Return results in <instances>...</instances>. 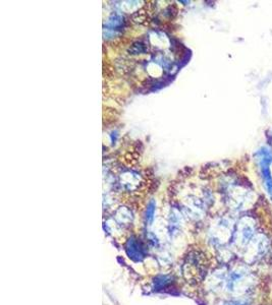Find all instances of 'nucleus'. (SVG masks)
<instances>
[{"label": "nucleus", "mask_w": 272, "mask_h": 305, "mask_svg": "<svg viewBox=\"0 0 272 305\" xmlns=\"http://www.w3.org/2000/svg\"><path fill=\"white\" fill-rule=\"evenodd\" d=\"M235 235L240 245L248 247L256 237V229L254 224L251 223L248 219H243L238 225Z\"/></svg>", "instance_id": "nucleus-2"}, {"label": "nucleus", "mask_w": 272, "mask_h": 305, "mask_svg": "<svg viewBox=\"0 0 272 305\" xmlns=\"http://www.w3.org/2000/svg\"><path fill=\"white\" fill-rule=\"evenodd\" d=\"M257 156H259L260 166L262 170V177L268 193L272 196V177L269 170V165L272 163V152L267 148L261 149Z\"/></svg>", "instance_id": "nucleus-3"}, {"label": "nucleus", "mask_w": 272, "mask_h": 305, "mask_svg": "<svg viewBox=\"0 0 272 305\" xmlns=\"http://www.w3.org/2000/svg\"><path fill=\"white\" fill-rule=\"evenodd\" d=\"M125 25V19L122 15L115 12L113 13L108 20L106 21V24H104V36L114 37L117 34L121 33V30H123Z\"/></svg>", "instance_id": "nucleus-4"}, {"label": "nucleus", "mask_w": 272, "mask_h": 305, "mask_svg": "<svg viewBox=\"0 0 272 305\" xmlns=\"http://www.w3.org/2000/svg\"><path fill=\"white\" fill-rule=\"evenodd\" d=\"M125 249H126L127 256L135 262L142 261L144 259V250H143L141 244L138 242V240L135 239L134 237H130L127 240L126 245H125Z\"/></svg>", "instance_id": "nucleus-6"}, {"label": "nucleus", "mask_w": 272, "mask_h": 305, "mask_svg": "<svg viewBox=\"0 0 272 305\" xmlns=\"http://www.w3.org/2000/svg\"><path fill=\"white\" fill-rule=\"evenodd\" d=\"M155 211H156V202L154 200H151L148 206H147V210H146V215H145V219H146V224L148 226H150L153 221H154V215H155Z\"/></svg>", "instance_id": "nucleus-8"}, {"label": "nucleus", "mask_w": 272, "mask_h": 305, "mask_svg": "<svg viewBox=\"0 0 272 305\" xmlns=\"http://www.w3.org/2000/svg\"><path fill=\"white\" fill-rule=\"evenodd\" d=\"M255 285V278L245 269L234 270L226 279V287L232 292L247 293Z\"/></svg>", "instance_id": "nucleus-1"}, {"label": "nucleus", "mask_w": 272, "mask_h": 305, "mask_svg": "<svg viewBox=\"0 0 272 305\" xmlns=\"http://www.w3.org/2000/svg\"><path fill=\"white\" fill-rule=\"evenodd\" d=\"M180 228V217L179 215L174 211L172 214H170V221H169V233L170 235H174L178 232Z\"/></svg>", "instance_id": "nucleus-7"}, {"label": "nucleus", "mask_w": 272, "mask_h": 305, "mask_svg": "<svg viewBox=\"0 0 272 305\" xmlns=\"http://www.w3.org/2000/svg\"><path fill=\"white\" fill-rule=\"evenodd\" d=\"M223 305H249V304L247 302H245V301L236 300V301H229V302L224 303Z\"/></svg>", "instance_id": "nucleus-9"}, {"label": "nucleus", "mask_w": 272, "mask_h": 305, "mask_svg": "<svg viewBox=\"0 0 272 305\" xmlns=\"http://www.w3.org/2000/svg\"><path fill=\"white\" fill-rule=\"evenodd\" d=\"M142 182V176L138 171L127 170L119 175V184L125 190H135Z\"/></svg>", "instance_id": "nucleus-5"}]
</instances>
